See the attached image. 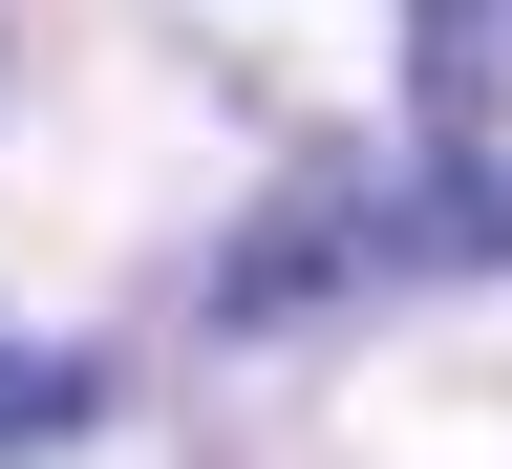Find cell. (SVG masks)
I'll return each mask as SVG.
<instances>
[{"mask_svg": "<svg viewBox=\"0 0 512 469\" xmlns=\"http://www.w3.org/2000/svg\"><path fill=\"white\" fill-rule=\"evenodd\" d=\"M43 427H107V363L86 342H0V448H43Z\"/></svg>", "mask_w": 512, "mask_h": 469, "instance_id": "6da1fadb", "label": "cell"}, {"mask_svg": "<svg viewBox=\"0 0 512 469\" xmlns=\"http://www.w3.org/2000/svg\"><path fill=\"white\" fill-rule=\"evenodd\" d=\"M406 256H470V278H512V171H427V192H406Z\"/></svg>", "mask_w": 512, "mask_h": 469, "instance_id": "7a4b0ae2", "label": "cell"}]
</instances>
